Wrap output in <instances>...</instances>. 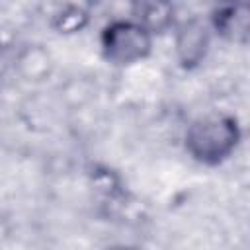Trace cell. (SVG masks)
Here are the masks:
<instances>
[{
  "label": "cell",
  "mask_w": 250,
  "mask_h": 250,
  "mask_svg": "<svg viewBox=\"0 0 250 250\" xmlns=\"http://www.w3.org/2000/svg\"><path fill=\"white\" fill-rule=\"evenodd\" d=\"M240 143V121L225 111L203 113L191 119L182 135V146L186 154L205 168H215L230 160Z\"/></svg>",
  "instance_id": "cell-1"
},
{
  "label": "cell",
  "mask_w": 250,
  "mask_h": 250,
  "mask_svg": "<svg viewBox=\"0 0 250 250\" xmlns=\"http://www.w3.org/2000/svg\"><path fill=\"white\" fill-rule=\"evenodd\" d=\"M100 53L104 61L117 68L135 66L146 61L154 49V33L131 16L111 18L100 29Z\"/></svg>",
  "instance_id": "cell-2"
},
{
  "label": "cell",
  "mask_w": 250,
  "mask_h": 250,
  "mask_svg": "<svg viewBox=\"0 0 250 250\" xmlns=\"http://www.w3.org/2000/svg\"><path fill=\"white\" fill-rule=\"evenodd\" d=\"M172 31V51L176 64L186 72L199 68L207 59L213 41V31L207 18L189 16L182 21H176Z\"/></svg>",
  "instance_id": "cell-3"
},
{
  "label": "cell",
  "mask_w": 250,
  "mask_h": 250,
  "mask_svg": "<svg viewBox=\"0 0 250 250\" xmlns=\"http://www.w3.org/2000/svg\"><path fill=\"white\" fill-rule=\"evenodd\" d=\"M207 21L213 35L229 43L246 45L250 33V10L246 0H219Z\"/></svg>",
  "instance_id": "cell-4"
},
{
  "label": "cell",
  "mask_w": 250,
  "mask_h": 250,
  "mask_svg": "<svg viewBox=\"0 0 250 250\" xmlns=\"http://www.w3.org/2000/svg\"><path fill=\"white\" fill-rule=\"evenodd\" d=\"M131 18L141 21L154 35L174 27V0H131Z\"/></svg>",
  "instance_id": "cell-5"
},
{
  "label": "cell",
  "mask_w": 250,
  "mask_h": 250,
  "mask_svg": "<svg viewBox=\"0 0 250 250\" xmlns=\"http://www.w3.org/2000/svg\"><path fill=\"white\" fill-rule=\"evenodd\" d=\"M55 68L51 53L43 45H27L16 57V70L25 82H45Z\"/></svg>",
  "instance_id": "cell-6"
},
{
  "label": "cell",
  "mask_w": 250,
  "mask_h": 250,
  "mask_svg": "<svg viewBox=\"0 0 250 250\" xmlns=\"http://www.w3.org/2000/svg\"><path fill=\"white\" fill-rule=\"evenodd\" d=\"M49 23L59 35H76L90 23V14L78 4H62L51 14Z\"/></svg>",
  "instance_id": "cell-7"
}]
</instances>
